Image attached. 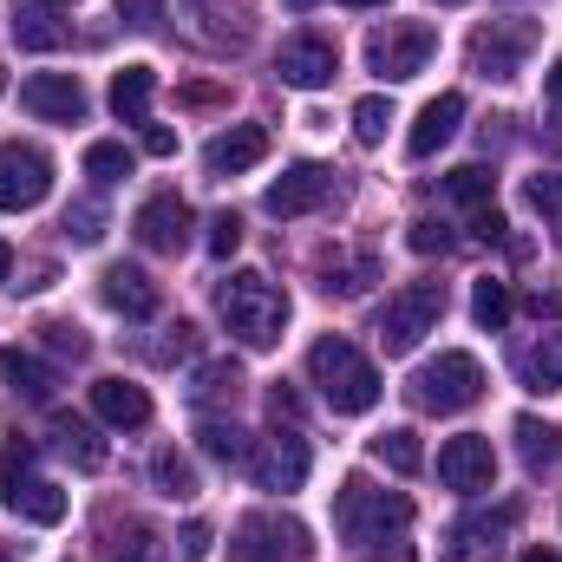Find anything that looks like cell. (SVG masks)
<instances>
[{"instance_id": "obj_47", "label": "cell", "mask_w": 562, "mask_h": 562, "mask_svg": "<svg viewBox=\"0 0 562 562\" xmlns=\"http://www.w3.org/2000/svg\"><path fill=\"white\" fill-rule=\"evenodd\" d=\"M144 150H150V157H170V150H177V132H164V125H144Z\"/></svg>"}, {"instance_id": "obj_46", "label": "cell", "mask_w": 562, "mask_h": 562, "mask_svg": "<svg viewBox=\"0 0 562 562\" xmlns=\"http://www.w3.org/2000/svg\"><path fill=\"white\" fill-rule=\"evenodd\" d=\"M183 557H190V562L210 557V524H190V530H183Z\"/></svg>"}, {"instance_id": "obj_14", "label": "cell", "mask_w": 562, "mask_h": 562, "mask_svg": "<svg viewBox=\"0 0 562 562\" xmlns=\"http://www.w3.org/2000/svg\"><path fill=\"white\" fill-rule=\"evenodd\" d=\"M190 223H196V210H190L177 190H157V196H144L138 216H132L138 243H144V249H157V256H177V249L190 243Z\"/></svg>"}, {"instance_id": "obj_20", "label": "cell", "mask_w": 562, "mask_h": 562, "mask_svg": "<svg viewBox=\"0 0 562 562\" xmlns=\"http://www.w3.org/2000/svg\"><path fill=\"white\" fill-rule=\"evenodd\" d=\"M510 524H517L510 504H504V510H484V517H464V524L451 530V562H497V543H504Z\"/></svg>"}, {"instance_id": "obj_49", "label": "cell", "mask_w": 562, "mask_h": 562, "mask_svg": "<svg viewBox=\"0 0 562 562\" xmlns=\"http://www.w3.org/2000/svg\"><path fill=\"white\" fill-rule=\"evenodd\" d=\"M530 307H537V314H562V294H537Z\"/></svg>"}, {"instance_id": "obj_12", "label": "cell", "mask_w": 562, "mask_h": 562, "mask_svg": "<svg viewBox=\"0 0 562 562\" xmlns=\"http://www.w3.org/2000/svg\"><path fill=\"white\" fill-rule=\"evenodd\" d=\"M276 72H281V86H294V92H321V86H334L340 53H334L327 33H288L276 53Z\"/></svg>"}, {"instance_id": "obj_27", "label": "cell", "mask_w": 562, "mask_h": 562, "mask_svg": "<svg viewBox=\"0 0 562 562\" xmlns=\"http://www.w3.org/2000/svg\"><path fill=\"white\" fill-rule=\"evenodd\" d=\"M373 458H380L386 471H400V477H419L425 471V445H419V431H406V425L380 431V438H373Z\"/></svg>"}, {"instance_id": "obj_13", "label": "cell", "mask_w": 562, "mask_h": 562, "mask_svg": "<svg viewBox=\"0 0 562 562\" xmlns=\"http://www.w3.org/2000/svg\"><path fill=\"white\" fill-rule=\"evenodd\" d=\"M249 477L262 491H301L307 484V438L288 425V431H269L256 438V458H249Z\"/></svg>"}, {"instance_id": "obj_7", "label": "cell", "mask_w": 562, "mask_h": 562, "mask_svg": "<svg viewBox=\"0 0 562 562\" xmlns=\"http://www.w3.org/2000/svg\"><path fill=\"white\" fill-rule=\"evenodd\" d=\"M431 53H438V33H431L425 20H386V26H373V40H367V66H373L386 86L419 79L425 66H431Z\"/></svg>"}, {"instance_id": "obj_31", "label": "cell", "mask_w": 562, "mask_h": 562, "mask_svg": "<svg viewBox=\"0 0 562 562\" xmlns=\"http://www.w3.org/2000/svg\"><path fill=\"white\" fill-rule=\"evenodd\" d=\"M491 190H497V177H491L484 164H458V170L445 177V196H451V203H464V210H484V203H491Z\"/></svg>"}, {"instance_id": "obj_35", "label": "cell", "mask_w": 562, "mask_h": 562, "mask_svg": "<svg viewBox=\"0 0 562 562\" xmlns=\"http://www.w3.org/2000/svg\"><path fill=\"white\" fill-rule=\"evenodd\" d=\"M7 380H13V393H26V400H53V367H40V360H7Z\"/></svg>"}, {"instance_id": "obj_40", "label": "cell", "mask_w": 562, "mask_h": 562, "mask_svg": "<svg viewBox=\"0 0 562 562\" xmlns=\"http://www.w3.org/2000/svg\"><path fill=\"white\" fill-rule=\"evenodd\" d=\"M66 236H72V243H99V236H105V210H99V203H72V210H66Z\"/></svg>"}, {"instance_id": "obj_5", "label": "cell", "mask_w": 562, "mask_h": 562, "mask_svg": "<svg viewBox=\"0 0 562 562\" xmlns=\"http://www.w3.org/2000/svg\"><path fill=\"white\" fill-rule=\"evenodd\" d=\"M445 321V281H406L400 294H386V307H380V347L386 353H413L425 334Z\"/></svg>"}, {"instance_id": "obj_54", "label": "cell", "mask_w": 562, "mask_h": 562, "mask_svg": "<svg viewBox=\"0 0 562 562\" xmlns=\"http://www.w3.org/2000/svg\"><path fill=\"white\" fill-rule=\"evenodd\" d=\"M0 92H7V66H0Z\"/></svg>"}, {"instance_id": "obj_51", "label": "cell", "mask_w": 562, "mask_h": 562, "mask_svg": "<svg viewBox=\"0 0 562 562\" xmlns=\"http://www.w3.org/2000/svg\"><path fill=\"white\" fill-rule=\"evenodd\" d=\"M13 276V249H7V243H0V281Z\"/></svg>"}, {"instance_id": "obj_22", "label": "cell", "mask_w": 562, "mask_h": 562, "mask_svg": "<svg viewBox=\"0 0 562 562\" xmlns=\"http://www.w3.org/2000/svg\"><path fill=\"white\" fill-rule=\"evenodd\" d=\"M53 445L79 464V471H105V438H99V425L79 419V413H53Z\"/></svg>"}, {"instance_id": "obj_36", "label": "cell", "mask_w": 562, "mask_h": 562, "mask_svg": "<svg viewBox=\"0 0 562 562\" xmlns=\"http://www.w3.org/2000/svg\"><path fill=\"white\" fill-rule=\"evenodd\" d=\"M530 210L557 229V249H562V177H530Z\"/></svg>"}, {"instance_id": "obj_19", "label": "cell", "mask_w": 562, "mask_h": 562, "mask_svg": "<svg viewBox=\"0 0 562 562\" xmlns=\"http://www.w3.org/2000/svg\"><path fill=\"white\" fill-rule=\"evenodd\" d=\"M92 413L112 431H138V425H150V393L138 380H99L92 386Z\"/></svg>"}, {"instance_id": "obj_33", "label": "cell", "mask_w": 562, "mask_h": 562, "mask_svg": "<svg viewBox=\"0 0 562 562\" xmlns=\"http://www.w3.org/2000/svg\"><path fill=\"white\" fill-rule=\"evenodd\" d=\"M236 386H243V367H236V360H210V367L196 373L190 400H196V406H216V400H236Z\"/></svg>"}, {"instance_id": "obj_17", "label": "cell", "mask_w": 562, "mask_h": 562, "mask_svg": "<svg viewBox=\"0 0 562 562\" xmlns=\"http://www.w3.org/2000/svg\"><path fill=\"white\" fill-rule=\"evenodd\" d=\"M262 157H269V132H262V125H229L223 138H210L203 170H210V177H236V170H256Z\"/></svg>"}, {"instance_id": "obj_55", "label": "cell", "mask_w": 562, "mask_h": 562, "mask_svg": "<svg viewBox=\"0 0 562 562\" xmlns=\"http://www.w3.org/2000/svg\"><path fill=\"white\" fill-rule=\"evenodd\" d=\"M46 7H66V0H46Z\"/></svg>"}, {"instance_id": "obj_10", "label": "cell", "mask_w": 562, "mask_h": 562, "mask_svg": "<svg viewBox=\"0 0 562 562\" xmlns=\"http://www.w3.org/2000/svg\"><path fill=\"white\" fill-rule=\"evenodd\" d=\"M53 190V157L40 144H0V210L20 216V210H40Z\"/></svg>"}, {"instance_id": "obj_8", "label": "cell", "mask_w": 562, "mask_h": 562, "mask_svg": "<svg viewBox=\"0 0 562 562\" xmlns=\"http://www.w3.org/2000/svg\"><path fill=\"white\" fill-rule=\"evenodd\" d=\"M229 562H307V530L281 510H249L229 530Z\"/></svg>"}, {"instance_id": "obj_2", "label": "cell", "mask_w": 562, "mask_h": 562, "mask_svg": "<svg viewBox=\"0 0 562 562\" xmlns=\"http://www.w3.org/2000/svg\"><path fill=\"white\" fill-rule=\"evenodd\" d=\"M216 314H223V327H229L249 353H269L281 340V327H288V294H281L269 276L243 269V276H229L216 288Z\"/></svg>"}, {"instance_id": "obj_45", "label": "cell", "mask_w": 562, "mask_h": 562, "mask_svg": "<svg viewBox=\"0 0 562 562\" xmlns=\"http://www.w3.org/2000/svg\"><path fill=\"white\" fill-rule=\"evenodd\" d=\"M269 413H276V425H281V419L294 425V419H301V400H294L288 386H276V393H269Z\"/></svg>"}, {"instance_id": "obj_6", "label": "cell", "mask_w": 562, "mask_h": 562, "mask_svg": "<svg viewBox=\"0 0 562 562\" xmlns=\"http://www.w3.org/2000/svg\"><path fill=\"white\" fill-rule=\"evenodd\" d=\"M0 504L26 524H59L66 517V491L53 477H33V445L13 438L7 458H0Z\"/></svg>"}, {"instance_id": "obj_34", "label": "cell", "mask_w": 562, "mask_h": 562, "mask_svg": "<svg viewBox=\"0 0 562 562\" xmlns=\"http://www.w3.org/2000/svg\"><path fill=\"white\" fill-rule=\"evenodd\" d=\"M386 125H393V99H380V92H373V99H360V105H353V138H360V144H380V138H386Z\"/></svg>"}, {"instance_id": "obj_42", "label": "cell", "mask_w": 562, "mask_h": 562, "mask_svg": "<svg viewBox=\"0 0 562 562\" xmlns=\"http://www.w3.org/2000/svg\"><path fill=\"white\" fill-rule=\"evenodd\" d=\"M413 249H419V256H445V249H451V229L431 223V216H419V223H413Z\"/></svg>"}, {"instance_id": "obj_38", "label": "cell", "mask_w": 562, "mask_h": 562, "mask_svg": "<svg viewBox=\"0 0 562 562\" xmlns=\"http://www.w3.org/2000/svg\"><path fill=\"white\" fill-rule=\"evenodd\" d=\"M517 438H524V458H530V464H550V458H557V425H537V419H517Z\"/></svg>"}, {"instance_id": "obj_16", "label": "cell", "mask_w": 562, "mask_h": 562, "mask_svg": "<svg viewBox=\"0 0 562 562\" xmlns=\"http://www.w3.org/2000/svg\"><path fill=\"white\" fill-rule=\"evenodd\" d=\"M20 105H26L33 119L79 125V119H86V86H79L72 72H40V79H26V86H20Z\"/></svg>"}, {"instance_id": "obj_25", "label": "cell", "mask_w": 562, "mask_h": 562, "mask_svg": "<svg viewBox=\"0 0 562 562\" xmlns=\"http://www.w3.org/2000/svg\"><path fill=\"white\" fill-rule=\"evenodd\" d=\"M203 451L216 458V464H229V471H249V458H256V438L243 431V425H229V419H203Z\"/></svg>"}, {"instance_id": "obj_26", "label": "cell", "mask_w": 562, "mask_h": 562, "mask_svg": "<svg viewBox=\"0 0 562 562\" xmlns=\"http://www.w3.org/2000/svg\"><path fill=\"white\" fill-rule=\"evenodd\" d=\"M380 276V262L373 256H327L321 262V288L327 294H340V301H353V294H367V281Z\"/></svg>"}, {"instance_id": "obj_37", "label": "cell", "mask_w": 562, "mask_h": 562, "mask_svg": "<svg viewBox=\"0 0 562 562\" xmlns=\"http://www.w3.org/2000/svg\"><path fill=\"white\" fill-rule=\"evenodd\" d=\"M190 353H196V327H190V321H170V327H164V340H150V360H157V367L190 360Z\"/></svg>"}, {"instance_id": "obj_56", "label": "cell", "mask_w": 562, "mask_h": 562, "mask_svg": "<svg viewBox=\"0 0 562 562\" xmlns=\"http://www.w3.org/2000/svg\"><path fill=\"white\" fill-rule=\"evenodd\" d=\"M445 7H458V0H445Z\"/></svg>"}, {"instance_id": "obj_43", "label": "cell", "mask_w": 562, "mask_h": 562, "mask_svg": "<svg viewBox=\"0 0 562 562\" xmlns=\"http://www.w3.org/2000/svg\"><path fill=\"white\" fill-rule=\"evenodd\" d=\"M119 20L125 26H157L164 20V0H119Z\"/></svg>"}, {"instance_id": "obj_53", "label": "cell", "mask_w": 562, "mask_h": 562, "mask_svg": "<svg viewBox=\"0 0 562 562\" xmlns=\"http://www.w3.org/2000/svg\"><path fill=\"white\" fill-rule=\"evenodd\" d=\"M288 7H294V13H307V7H314V0H288Z\"/></svg>"}, {"instance_id": "obj_4", "label": "cell", "mask_w": 562, "mask_h": 562, "mask_svg": "<svg viewBox=\"0 0 562 562\" xmlns=\"http://www.w3.org/2000/svg\"><path fill=\"white\" fill-rule=\"evenodd\" d=\"M413 406L419 413H464V406H477L484 400V367L471 360V353H438V360H425L419 373H413Z\"/></svg>"}, {"instance_id": "obj_48", "label": "cell", "mask_w": 562, "mask_h": 562, "mask_svg": "<svg viewBox=\"0 0 562 562\" xmlns=\"http://www.w3.org/2000/svg\"><path fill=\"white\" fill-rule=\"evenodd\" d=\"M524 562H562V550H550V543H537V550H524Z\"/></svg>"}, {"instance_id": "obj_23", "label": "cell", "mask_w": 562, "mask_h": 562, "mask_svg": "<svg viewBox=\"0 0 562 562\" xmlns=\"http://www.w3.org/2000/svg\"><path fill=\"white\" fill-rule=\"evenodd\" d=\"M517 380L530 393H557L562 386V334H537L530 347H517Z\"/></svg>"}, {"instance_id": "obj_44", "label": "cell", "mask_w": 562, "mask_h": 562, "mask_svg": "<svg viewBox=\"0 0 562 562\" xmlns=\"http://www.w3.org/2000/svg\"><path fill=\"white\" fill-rule=\"evenodd\" d=\"M471 229H477L484 243H504V229H510V223L497 216V203H484V210H471Z\"/></svg>"}, {"instance_id": "obj_32", "label": "cell", "mask_w": 562, "mask_h": 562, "mask_svg": "<svg viewBox=\"0 0 562 562\" xmlns=\"http://www.w3.org/2000/svg\"><path fill=\"white\" fill-rule=\"evenodd\" d=\"M510 307H517V301H510V288H504V281H477V288H471V321H477V327H491V334H504V321H510Z\"/></svg>"}, {"instance_id": "obj_41", "label": "cell", "mask_w": 562, "mask_h": 562, "mask_svg": "<svg viewBox=\"0 0 562 562\" xmlns=\"http://www.w3.org/2000/svg\"><path fill=\"white\" fill-rule=\"evenodd\" d=\"M40 334H46V347H53V353H72V360H86V347H92L72 321H53V327H40Z\"/></svg>"}, {"instance_id": "obj_39", "label": "cell", "mask_w": 562, "mask_h": 562, "mask_svg": "<svg viewBox=\"0 0 562 562\" xmlns=\"http://www.w3.org/2000/svg\"><path fill=\"white\" fill-rule=\"evenodd\" d=\"M236 249H243V216H236V210L210 216V256H216V262H229Z\"/></svg>"}, {"instance_id": "obj_11", "label": "cell", "mask_w": 562, "mask_h": 562, "mask_svg": "<svg viewBox=\"0 0 562 562\" xmlns=\"http://www.w3.org/2000/svg\"><path fill=\"white\" fill-rule=\"evenodd\" d=\"M438 484H445V491H464V497L491 491V484H497V451H491V438H477V431L445 438V445H438Z\"/></svg>"}, {"instance_id": "obj_50", "label": "cell", "mask_w": 562, "mask_h": 562, "mask_svg": "<svg viewBox=\"0 0 562 562\" xmlns=\"http://www.w3.org/2000/svg\"><path fill=\"white\" fill-rule=\"evenodd\" d=\"M543 86H550V99H557V105H562V59H557V66H550V79H543Z\"/></svg>"}, {"instance_id": "obj_1", "label": "cell", "mask_w": 562, "mask_h": 562, "mask_svg": "<svg viewBox=\"0 0 562 562\" xmlns=\"http://www.w3.org/2000/svg\"><path fill=\"white\" fill-rule=\"evenodd\" d=\"M406 524H413L406 491H380L367 477H347L340 497H334V530L367 562H419V550L406 543Z\"/></svg>"}, {"instance_id": "obj_3", "label": "cell", "mask_w": 562, "mask_h": 562, "mask_svg": "<svg viewBox=\"0 0 562 562\" xmlns=\"http://www.w3.org/2000/svg\"><path fill=\"white\" fill-rule=\"evenodd\" d=\"M307 380L321 386V400H327L334 413H373V406H380V373H373V360H367L353 340H340V334H327V340L307 347Z\"/></svg>"}, {"instance_id": "obj_30", "label": "cell", "mask_w": 562, "mask_h": 562, "mask_svg": "<svg viewBox=\"0 0 562 562\" xmlns=\"http://www.w3.org/2000/svg\"><path fill=\"white\" fill-rule=\"evenodd\" d=\"M150 484H157L164 497H177V504H183V497H196V471H190V458H183V451H170V445L150 458Z\"/></svg>"}, {"instance_id": "obj_18", "label": "cell", "mask_w": 562, "mask_h": 562, "mask_svg": "<svg viewBox=\"0 0 562 562\" xmlns=\"http://www.w3.org/2000/svg\"><path fill=\"white\" fill-rule=\"evenodd\" d=\"M99 294H105V307L112 314H125V321H150L157 314V281L132 269V262H112L105 276H99Z\"/></svg>"}, {"instance_id": "obj_52", "label": "cell", "mask_w": 562, "mask_h": 562, "mask_svg": "<svg viewBox=\"0 0 562 562\" xmlns=\"http://www.w3.org/2000/svg\"><path fill=\"white\" fill-rule=\"evenodd\" d=\"M340 7H386V0H340Z\"/></svg>"}, {"instance_id": "obj_21", "label": "cell", "mask_w": 562, "mask_h": 562, "mask_svg": "<svg viewBox=\"0 0 562 562\" xmlns=\"http://www.w3.org/2000/svg\"><path fill=\"white\" fill-rule=\"evenodd\" d=\"M458 125H464V99H458V92H438V99L419 112V125L406 132V157H431V150H445V144L458 138Z\"/></svg>"}, {"instance_id": "obj_29", "label": "cell", "mask_w": 562, "mask_h": 562, "mask_svg": "<svg viewBox=\"0 0 562 562\" xmlns=\"http://www.w3.org/2000/svg\"><path fill=\"white\" fill-rule=\"evenodd\" d=\"M13 40L33 46V53H53V46H66V26H59L46 7H20V13H13Z\"/></svg>"}, {"instance_id": "obj_24", "label": "cell", "mask_w": 562, "mask_h": 562, "mask_svg": "<svg viewBox=\"0 0 562 562\" xmlns=\"http://www.w3.org/2000/svg\"><path fill=\"white\" fill-rule=\"evenodd\" d=\"M150 92H157V72H150V66H125V72L112 79V112H119V125H144Z\"/></svg>"}, {"instance_id": "obj_15", "label": "cell", "mask_w": 562, "mask_h": 562, "mask_svg": "<svg viewBox=\"0 0 562 562\" xmlns=\"http://www.w3.org/2000/svg\"><path fill=\"white\" fill-rule=\"evenodd\" d=\"M334 196V170L327 164H294V170H281L276 183H269V216H281V223H294V216H307V210H321Z\"/></svg>"}, {"instance_id": "obj_9", "label": "cell", "mask_w": 562, "mask_h": 562, "mask_svg": "<svg viewBox=\"0 0 562 562\" xmlns=\"http://www.w3.org/2000/svg\"><path fill=\"white\" fill-rule=\"evenodd\" d=\"M530 46H537V20H491V26H477L471 33V72L477 79H517L524 72V59H530Z\"/></svg>"}, {"instance_id": "obj_28", "label": "cell", "mask_w": 562, "mask_h": 562, "mask_svg": "<svg viewBox=\"0 0 562 562\" xmlns=\"http://www.w3.org/2000/svg\"><path fill=\"white\" fill-rule=\"evenodd\" d=\"M132 144H119V138H99V144H86V177L92 183H125L132 177Z\"/></svg>"}]
</instances>
